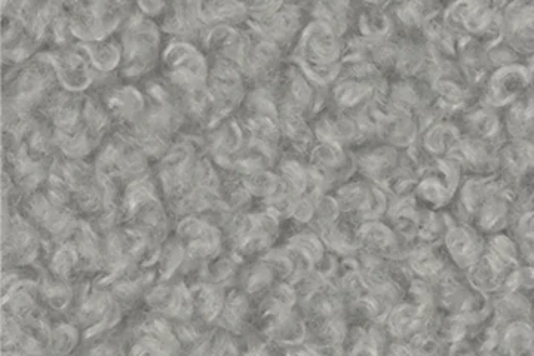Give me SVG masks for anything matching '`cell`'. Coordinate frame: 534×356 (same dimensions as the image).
<instances>
[{
	"mask_svg": "<svg viewBox=\"0 0 534 356\" xmlns=\"http://www.w3.org/2000/svg\"><path fill=\"white\" fill-rule=\"evenodd\" d=\"M119 48L112 44L97 46L91 51L92 63L100 70L113 69L121 61V49Z\"/></svg>",
	"mask_w": 534,
	"mask_h": 356,
	"instance_id": "obj_2",
	"label": "cell"
},
{
	"mask_svg": "<svg viewBox=\"0 0 534 356\" xmlns=\"http://www.w3.org/2000/svg\"><path fill=\"white\" fill-rule=\"evenodd\" d=\"M55 72H57L58 79L63 82L66 87L72 89H81L87 87L89 84V72L87 63L84 61L82 55L70 54L58 57L55 60Z\"/></svg>",
	"mask_w": 534,
	"mask_h": 356,
	"instance_id": "obj_1",
	"label": "cell"
},
{
	"mask_svg": "<svg viewBox=\"0 0 534 356\" xmlns=\"http://www.w3.org/2000/svg\"><path fill=\"white\" fill-rule=\"evenodd\" d=\"M140 3L141 11L146 12V14H159L162 8H164V0H138Z\"/></svg>",
	"mask_w": 534,
	"mask_h": 356,
	"instance_id": "obj_3",
	"label": "cell"
}]
</instances>
